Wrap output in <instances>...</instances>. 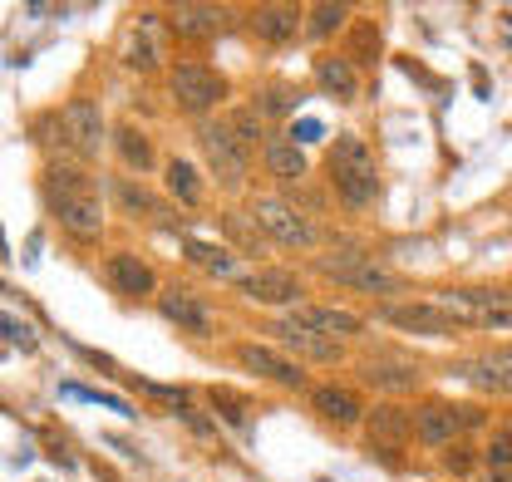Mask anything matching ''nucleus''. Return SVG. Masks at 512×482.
I'll use <instances>...</instances> for the list:
<instances>
[{"label":"nucleus","instance_id":"f257e3e1","mask_svg":"<svg viewBox=\"0 0 512 482\" xmlns=\"http://www.w3.org/2000/svg\"><path fill=\"white\" fill-rule=\"evenodd\" d=\"M50 212L60 217L64 232L79 241H94L104 232L99 192L89 187V178H79V173H69V168H55V173H50Z\"/></svg>","mask_w":512,"mask_h":482},{"label":"nucleus","instance_id":"f03ea898","mask_svg":"<svg viewBox=\"0 0 512 482\" xmlns=\"http://www.w3.org/2000/svg\"><path fill=\"white\" fill-rule=\"evenodd\" d=\"M330 182L335 192L350 202V207H370L375 192H380V178H375V158L370 148L355 138V133H340L335 148H330Z\"/></svg>","mask_w":512,"mask_h":482},{"label":"nucleus","instance_id":"7ed1b4c3","mask_svg":"<svg viewBox=\"0 0 512 482\" xmlns=\"http://www.w3.org/2000/svg\"><path fill=\"white\" fill-rule=\"evenodd\" d=\"M453 325H473V330H512V291H483V286H463V291H444L439 296Z\"/></svg>","mask_w":512,"mask_h":482},{"label":"nucleus","instance_id":"20e7f679","mask_svg":"<svg viewBox=\"0 0 512 482\" xmlns=\"http://www.w3.org/2000/svg\"><path fill=\"white\" fill-rule=\"evenodd\" d=\"M320 276H330L335 286H350V291H365V296H389V291H399V281L375 266L365 251H355V246H345V251H335V256H320Z\"/></svg>","mask_w":512,"mask_h":482},{"label":"nucleus","instance_id":"39448f33","mask_svg":"<svg viewBox=\"0 0 512 482\" xmlns=\"http://www.w3.org/2000/svg\"><path fill=\"white\" fill-rule=\"evenodd\" d=\"M252 222L266 232V237L286 241V246H311V241H316L311 217H306V212H296V202H286V197H256Z\"/></svg>","mask_w":512,"mask_h":482},{"label":"nucleus","instance_id":"423d86ee","mask_svg":"<svg viewBox=\"0 0 512 482\" xmlns=\"http://www.w3.org/2000/svg\"><path fill=\"white\" fill-rule=\"evenodd\" d=\"M197 143H202L207 163L222 173L227 187H237V182L247 178V148L237 143V133H232L227 123H202V128H197Z\"/></svg>","mask_w":512,"mask_h":482},{"label":"nucleus","instance_id":"0eeeda50","mask_svg":"<svg viewBox=\"0 0 512 482\" xmlns=\"http://www.w3.org/2000/svg\"><path fill=\"white\" fill-rule=\"evenodd\" d=\"M222 74L217 69H207V64H178L173 69V99H178V109H188V114H207L217 99H222Z\"/></svg>","mask_w":512,"mask_h":482},{"label":"nucleus","instance_id":"6e6552de","mask_svg":"<svg viewBox=\"0 0 512 482\" xmlns=\"http://www.w3.org/2000/svg\"><path fill=\"white\" fill-rule=\"evenodd\" d=\"M60 128H64V143H69L79 158H94L99 143H104V114H99V104H89V99H69L60 114Z\"/></svg>","mask_w":512,"mask_h":482},{"label":"nucleus","instance_id":"1a4fd4ad","mask_svg":"<svg viewBox=\"0 0 512 482\" xmlns=\"http://www.w3.org/2000/svg\"><path fill=\"white\" fill-rule=\"evenodd\" d=\"M380 320H384V325H399V330H409V335H453V330H458V325H453V320H448V315L434 301L384 305Z\"/></svg>","mask_w":512,"mask_h":482},{"label":"nucleus","instance_id":"9d476101","mask_svg":"<svg viewBox=\"0 0 512 482\" xmlns=\"http://www.w3.org/2000/svg\"><path fill=\"white\" fill-rule=\"evenodd\" d=\"M468 423H478V414H458L453 404H424L419 419H414V433H419V443H429V448H448Z\"/></svg>","mask_w":512,"mask_h":482},{"label":"nucleus","instance_id":"9b49d317","mask_svg":"<svg viewBox=\"0 0 512 482\" xmlns=\"http://www.w3.org/2000/svg\"><path fill=\"white\" fill-rule=\"evenodd\" d=\"M291 325L311 330V335H320V340H350V335H360V315L335 310V305H296Z\"/></svg>","mask_w":512,"mask_h":482},{"label":"nucleus","instance_id":"f8f14e48","mask_svg":"<svg viewBox=\"0 0 512 482\" xmlns=\"http://www.w3.org/2000/svg\"><path fill=\"white\" fill-rule=\"evenodd\" d=\"M242 291L261 305H301V281H296V271H286V266L252 271V276L242 281Z\"/></svg>","mask_w":512,"mask_h":482},{"label":"nucleus","instance_id":"ddd939ff","mask_svg":"<svg viewBox=\"0 0 512 482\" xmlns=\"http://www.w3.org/2000/svg\"><path fill=\"white\" fill-rule=\"evenodd\" d=\"M237 360L247 364L252 374L261 379H271V384H286V389H306V369L296 360H281L276 350H266V345H237Z\"/></svg>","mask_w":512,"mask_h":482},{"label":"nucleus","instance_id":"4468645a","mask_svg":"<svg viewBox=\"0 0 512 482\" xmlns=\"http://www.w3.org/2000/svg\"><path fill=\"white\" fill-rule=\"evenodd\" d=\"M463 379L478 384L483 394H512V345L508 350H488L478 360L463 364Z\"/></svg>","mask_w":512,"mask_h":482},{"label":"nucleus","instance_id":"2eb2a0df","mask_svg":"<svg viewBox=\"0 0 512 482\" xmlns=\"http://www.w3.org/2000/svg\"><path fill=\"white\" fill-rule=\"evenodd\" d=\"M311 399H316V414H320V419L335 423V428H355V423L365 419V404H360V394H355V389L320 384V389H311Z\"/></svg>","mask_w":512,"mask_h":482},{"label":"nucleus","instance_id":"dca6fc26","mask_svg":"<svg viewBox=\"0 0 512 482\" xmlns=\"http://www.w3.org/2000/svg\"><path fill=\"white\" fill-rule=\"evenodd\" d=\"M109 286H114L119 296H148V291H158L153 271H148L138 256H128V251H114V256H109Z\"/></svg>","mask_w":512,"mask_h":482},{"label":"nucleus","instance_id":"f3484780","mask_svg":"<svg viewBox=\"0 0 512 482\" xmlns=\"http://www.w3.org/2000/svg\"><path fill=\"white\" fill-rule=\"evenodd\" d=\"M158 305H163V315L178 325V330H192V335H207L212 330V315H207V305L197 301V296H188V291H163L158 296Z\"/></svg>","mask_w":512,"mask_h":482},{"label":"nucleus","instance_id":"a211bd4d","mask_svg":"<svg viewBox=\"0 0 512 482\" xmlns=\"http://www.w3.org/2000/svg\"><path fill=\"white\" fill-rule=\"evenodd\" d=\"M168 20H173V30H178L183 40H207V35L222 30L227 10H222V5H178V10H168Z\"/></svg>","mask_w":512,"mask_h":482},{"label":"nucleus","instance_id":"6ab92c4d","mask_svg":"<svg viewBox=\"0 0 512 482\" xmlns=\"http://www.w3.org/2000/svg\"><path fill=\"white\" fill-rule=\"evenodd\" d=\"M276 330V340L286 345V350H296L301 360H340V340H320V335H311V330H301V325H291V320H281V325H271Z\"/></svg>","mask_w":512,"mask_h":482},{"label":"nucleus","instance_id":"aec40b11","mask_svg":"<svg viewBox=\"0 0 512 482\" xmlns=\"http://www.w3.org/2000/svg\"><path fill=\"white\" fill-rule=\"evenodd\" d=\"M252 20H256V35L271 40V45L296 40V30H301V10H296V5H261Z\"/></svg>","mask_w":512,"mask_h":482},{"label":"nucleus","instance_id":"412c9836","mask_svg":"<svg viewBox=\"0 0 512 482\" xmlns=\"http://www.w3.org/2000/svg\"><path fill=\"white\" fill-rule=\"evenodd\" d=\"M266 168L281 182H301L306 178V153H301L291 138H271V143H266Z\"/></svg>","mask_w":512,"mask_h":482},{"label":"nucleus","instance_id":"4be33fe9","mask_svg":"<svg viewBox=\"0 0 512 482\" xmlns=\"http://www.w3.org/2000/svg\"><path fill=\"white\" fill-rule=\"evenodd\" d=\"M409 433H414V419H404L399 409H375L370 414V448H394Z\"/></svg>","mask_w":512,"mask_h":482},{"label":"nucleus","instance_id":"5701e85b","mask_svg":"<svg viewBox=\"0 0 512 482\" xmlns=\"http://www.w3.org/2000/svg\"><path fill=\"white\" fill-rule=\"evenodd\" d=\"M316 74H320V84H325L335 99H355V89H360V79H355V64L340 60V55H325Z\"/></svg>","mask_w":512,"mask_h":482},{"label":"nucleus","instance_id":"b1692460","mask_svg":"<svg viewBox=\"0 0 512 482\" xmlns=\"http://www.w3.org/2000/svg\"><path fill=\"white\" fill-rule=\"evenodd\" d=\"M365 379L375 384V389H389V394H404V389H414L419 384V369H409V364H375L365 369Z\"/></svg>","mask_w":512,"mask_h":482},{"label":"nucleus","instance_id":"393cba45","mask_svg":"<svg viewBox=\"0 0 512 482\" xmlns=\"http://www.w3.org/2000/svg\"><path fill=\"white\" fill-rule=\"evenodd\" d=\"M188 261L202 266V271H212V276H232L237 271V256L227 246H207V241H188Z\"/></svg>","mask_w":512,"mask_h":482},{"label":"nucleus","instance_id":"a878e982","mask_svg":"<svg viewBox=\"0 0 512 482\" xmlns=\"http://www.w3.org/2000/svg\"><path fill=\"white\" fill-rule=\"evenodd\" d=\"M168 192H173L178 202H188V207L202 202V182H197V173H192L183 158H173V163H168Z\"/></svg>","mask_w":512,"mask_h":482},{"label":"nucleus","instance_id":"bb28decb","mask_svg":"<svg viewBox=\"0 0 512 482\" xmlns=\"http://www.w3.org/2000/svg\"><path fill=\"white\" fill-rule=\"evenodd\" d=\"M119 153H124L128 168H138V173L153 163V148H148V138L138 128H119Z\"/></svg>","mask_w":512,"mask_h":482},{"label":"nucleus","instance_id":"cd10ccee","mask_svg":"<svg viewBox=\"0 0 512 482\" xmlns=\"http://www.w3.org/2000/svg\"><path fill=\"white\" fill-rule=\"evenodd\" d=\"M212 414H222L227 423H247V399L242 394H232V389H212Z\"/></svg>","mask_w":512,"mask_h":482},{"label":"nucleus","instance_id":"c85d7f7f","mask_svg":"<svg viewBox=\"0 0 512 482\" xmlns=\"http://www.w3.org/2000/svg\"><path fill=\"white\" fill-rule=\"evenodd\" d=\"M227 128L237 133V143H242L247 153H252L256 143H261V119H256V109H237V114L227 119Z\"/></svg>","mask_w":512,"mask_h":482},{"label":"nucleus","instance_id":"c756f323","mask_svg":"<svg viewBox=\"0 0 512 482\" xmlns=\"http://www.w3.org/2000/svg\"><path fill=\"white\" fill-rule=\"evenodd\" d=\"M345 15H350L345 5H316V10H311V35H330V30H340V25H345Z\"/></svg>","mask_w":512,"mask_h":482},{"label":"nucleus","instance_id":"7c9ffc66","mask_svg":"<svg viewBox=\"0 0 512 482\" xmlns=\"http://www.w3.org/2000/svg\"><path fill=\"white\" fill-rule=\"evenodd\" d=\"M488 468H498V473L512 468V428L493 433V443H488Z\"/></svg>","mask_w":512,"mask_h":482},{"label":"nucleus","instance_id":"2f4dec72","mask_svg":"<svg viewBox=\"0 0 512 482\" xmlns=\"http://www.w3.org/2000/svg\"><path fill=\"white\" fill-rule=\"evenodd\" d=\"M119 202H124L128 212H158L153 192H143V187H133V182H119Z\"/></svg>","mask_w":512,"mask_h":482},{"label":"nucleus","instance_id":"473e14b6","mask_svg":"<svg viewBox=\"0 0 512 482\" xmlns=\"http://www.w3.org/2000/svg\"><path fill=\"white\" fill-rule=\"evenodd\" d=\"M0 335H5V340H15V345H25V350H35V335H30V325H25V320L0 315Z\"/></svg>","mask_w":512,"mask_h":482},{"label":"nucleus","instance_id":"72a5a7b5","mask_svg":"<svg viewBox=\"0 0 512 482\" xmlns=\"http://www.w3.org/2000/svg\"><path fill=\"white\" fill-rule=\"evenodd\" d=\"M320 133H325V128H320L316 119H301L296 128H291V143H316Z\"/></svg>","mask_w":512,"mask_h":482}]
</instances>
